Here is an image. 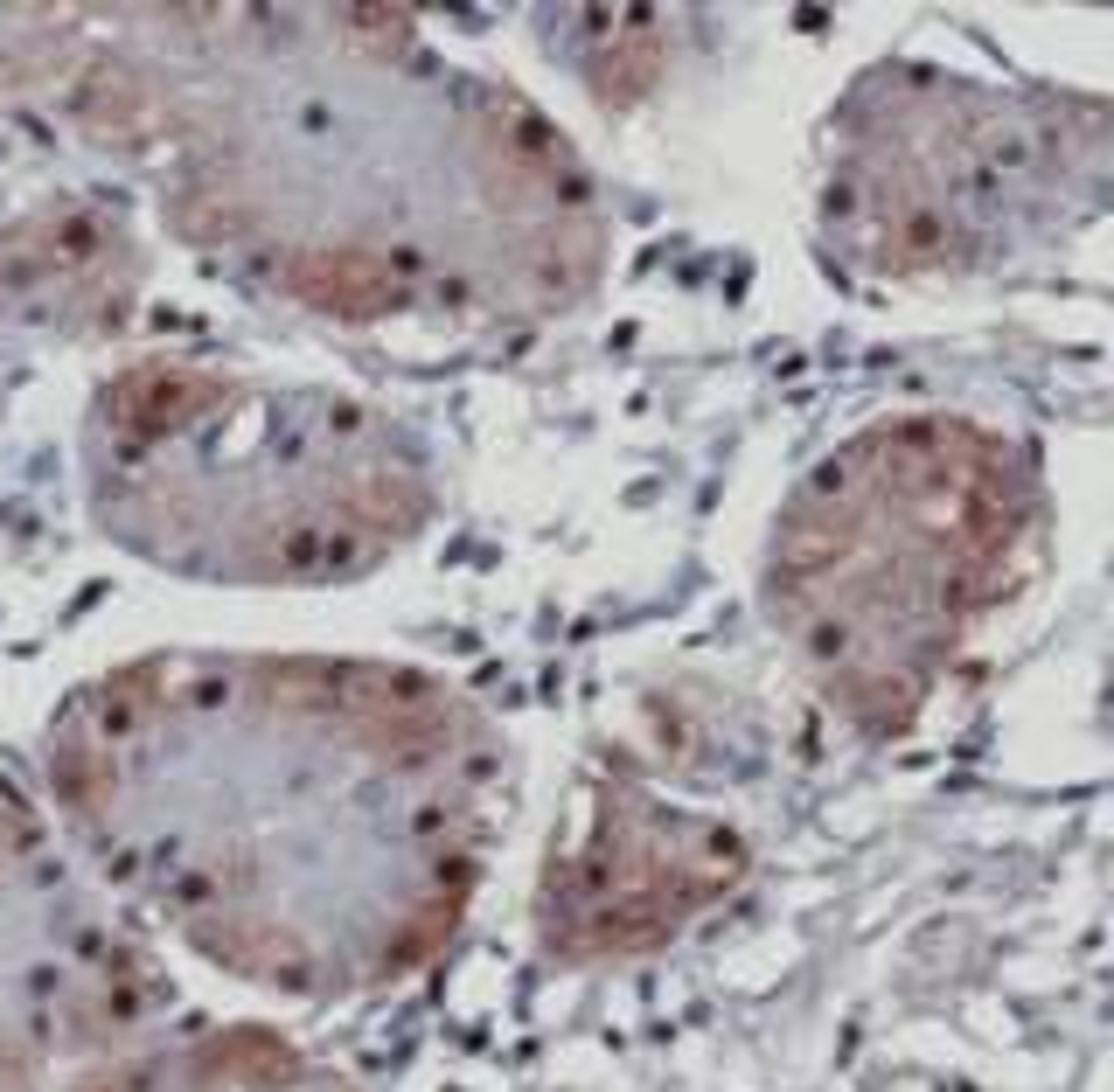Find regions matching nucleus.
I'll use <instances>...</instances> for the list:
<instances>
[{"instance_id": "f257e3e1", "label": "nucleus", "mask_w": 1114, "mask_h": 1092, "mask_svg": "<svg viewBox=\"0 0 1114 1092\" xmlns=\"http://www.w3.org/2000/svg\"><path fill=\"white\" fill-rule=\"evenodd\" d=\"M1017 536V473L990 438L919 425L822 467L780 536L773 599L843 703L899 717L933 682Z\"/></svg>"}]
</instances>
